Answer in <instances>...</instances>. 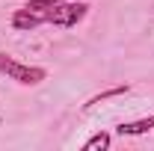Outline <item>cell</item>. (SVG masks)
I'll use <instances>...</instances> for the list:
<instances>
[{"mask_svg":"<svg viewBox=\"0 0 154 151\" xmlns=\"http://www.w3.org/2000/svg\"><path fill=\"white\" fill-rule=\"evenodd\" d=\"M57 3H62V0H27L24 6H27V9H33V12H38V15H45V12H51Z\"/></svg>","mask_w":154,"mask_h":151,"instance_id":"cell-7","label":"cell"},{"mask_svg":"<svg viewBox=\"0 0 154 151\" xmlns=\"http://www.w3.org/2000/svg\"><path fill=\"white\" fill-rule=\"evenodd\" d=\"M110 142H113V136H110L107 131L92 133V136L83 142V151H104V148H110Z\"/></svg>","mask_w":154,"mask_h":151,"instance_id":"cell-6","label":"cell"},{"mask_svg":"<svg viewBox=\"0 0 154 151\" xmlns=\"http://www.w3.org/2000/svg\"><path fill=\"white\" fill-rule=\"evenodd\" d=\"M42 24H45V15H38V12L27 9V6L12 12V30H18V33H30V30H36Z\"/></svg>","mask_w":154,"mask_h":151,"instance_id":"cell-3","label":"cell"},{"mask_svg":"<svg viewBox=\"0 0 154 151\" xmlns=\"http://www.w3.org/2000/svg\"><path fill=\"white\" fill-rule=\"evenodd\" d=\"M154 131V113L142 116V119H134V122H119L116 125V133L119 136H142V133Z\"/></svg>","mask_w":154,"mask_h":151,"instance_id":"cell-4","label":"cell"},{"mask_svg":"<svg viewBox=\"0 0 154 151\" xmlns=\"http://www.w3.org/2000/svg\"><path fill=\"white\" fill-rule=\"evenodd\" d=\"M131 92V86L128 83H119V86H113V89H104V92L92 95L86 104H83V110H92V107H98V104H104V101H113V98H119V95H128Z\"/></svg>","mask_w":154,"mask_h":151,"instance_id":"cell-5","label":"cell"},{"mask_svg":"<svg viewBox=\"0 0 154 151\" xmlns=\"http://www.w3.org/2000/svg\"><path fill=\"white\" fill-rule=\"evenodd\" d=\"M0 74L6 77V80H15L18 86H38L42 80H48V68L27 65V62L15 59L12 54H3L0 51Z\"/></svg>","mask_w":154,"mask_h":151,"instance_id":"cell-1","label":"cell"},{"mask_svg":"<svg viewBox=\"0 0 154 151\" xmlns=\"http://www.w3.org/2000/svg\"><path fill=\"white\" fill-rule=\"evenodd\" d=\"M86 15H89V3L86 0H62L51 12H45V24H54V27H77Z\"/></svg>","mask_w":154,"mask_h":151,"instance_id":"cell-2","label":"cell"}]
</instances>
